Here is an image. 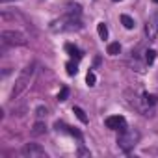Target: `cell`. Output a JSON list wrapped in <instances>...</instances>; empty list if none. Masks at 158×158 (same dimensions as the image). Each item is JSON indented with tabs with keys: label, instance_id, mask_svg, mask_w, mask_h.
I'll return each instance as SVG.
<instances>
[{
	"label": "cell",
	"instance_id": "9",
	"mask_svg": "<svg viewBox=\"0 0 158 158\" xmlns=\"http://www.w3.org/2000/svg\"><path fill=\"white\" fill-rule=\"evenodd\" d=\"M97 34H99L101 39H108V26L104 23H99L97 24Z\"/></svg>",
	"mask_w": 158,
	"mask_h": 158
},
{
	"label": "cell",
	"instance_id": "6",
	"mask_svg": "<svg viewBox=\"0 0 158 158\" xmlns=\"http://www.w3.org/2000/svg\"><path fill=\"white\" fill-rule=\"evenodd\" d=\"M156 34H158V17H156V15H152V17H151V21L147 23V35H149L151 39H154V37H156Z\"/></svg>",
	"mask_w": 158,
	"mask_h": 158
},
{
	"label": "cell",
	"instance_id": "18",
	"mask_svg": "<svg viewBox=\"0 0 158 158\" xmlns=\"http://www.w3.org/2000/svg\"><path fill=\"white\" fill-rule=\"evenodd\" d=\"M43 115H47V108H37V117H43Z\"/></svg>",
	"mask_w": 158,
	"mask_h": 158
},
{
	"label": "cell",
	"instance_id": "17",
	"mask_svg": "<svg viewBox=\"0 0 158 158\" xmlns=\"http://www.w3.org/2000/svg\"><path fill=\"white\" fill-rule=\"evenodd\" d=\"M143 99H145L147 104H156V102H158V97H156V95H149V93H145Z\"/></svg>",
	"mask_w": 158,
	"mask_h": 158
},
{
	"label": "cell",
	"instance_id": "11",
	"mask_svg": "<svg viewBox=\"0 0 158 158\" xmlns=\"http://www.w3.org/2000/svg\"><path fill=\"white\" fill-rule=\"evenodd\" d=\"M65 69H67V74H69V76H74V74L78 73V65H76L74 61H67V63H65Z\"/></svg>",
	"mask_w": 158,
	"mask_h": 158
},
{
	"label": "cell",
	"instance_id": "23",
	"mask_svg": "<svg viewBox=\"0 0 158 158\" xmlns=\"http://www.w3.org/2000/svg\"><path fill=\"white\" fill-rule=\"evenodd\" d=\"M152 2H158V0H152Z\"/></svg>",
	"mask_w": 158,
	"mask_h": 158
},
{
	"label": "cell",
	"instance_id": "3",
	"mask_svg": "<svg viewBox=\"0 0 158 158\" xmlns=\"http://www.w3.org/2000/svg\"><path fill=\"white\" fill-rule=\"evenodd\" d=\"M106 127L112 128V130H121V132H127V121L123 115H110L106 117Z\"/></svg>",
	"mask_w": 158,
	"mask_h": 158
},
{
	"label": "cell",
	"instance_id": "10",
	"mask_svg": "<svg viewBox=\"0 0 158 158\" xmlns=\"http://www.w3.org/2000/svg\"><path fill=\"white\" fill-rule=\"evenodd\" d=\"M121 23H123V26L127 28V30H132L136 24H134V19L132 17H128V15H121Z\"/></svg>",
	"mask_w": 158,
	"mask_h": 158
},
{
	"label": "cell",
	"instance_id": "8",
	"mask_svg": "<svg viewBox=\"0 0 158 158\" xmlns=\"http://www.w3.org/2000/svg\"><path fill=\"white\" fill-rule=\"evenodd\" d=\"M73 114H74V115H76L78 119H80V121H82L84 125L88 123V115H86V112H84V110H82L80 106H74V108H73Z\"/></svg>",
	"mask_w": 158,
	"mask_h": 158
},
{
	"label": "cell",
	"instance_id": "4",
	"mask_svg": "<svg viewBox=\"0 0 158 158\" xmlns=\"http://www.w3.org/2000/svg\"><path fill=\"white\" fill-rule=\"evenodd\" d=\"M21 152H23V156H30V158H43V156H47L45 149H41V147L35 145V143H28V145H24Z\"/></svg>",
	"mask_w": 158,
	"mask_h": 158
},
{
	"label": "cell",
	"instance_id": "15",
	"mask_svg": "<svg viewBox=\"0 0 158 158\" xmlns=\"http://www.w3.org/2000/svg\"><path fill=\"white\" fill-rule=\"evenodd\" d=\"M95 80H97L95 73H91V71H89V73L86 74V84H88V86H95Z\"/></svg>",
	"mask_w": 158,
	"mask_h": 158
},
{
	"label": "cell",
	"instance_id": "7",
	"mask_svg": "<svg viewBox=\"0 0 158 158\" xmlns=\"http://www.w3.org/2000/svg\"><path fill=\"white\" fill-rule=\"evenodd\" d=\"M65 52H67L69 56L76 58V60H80V58L84 56V54L80 52V48H76V47H74V45H71V43H67V45H65Z\"/></svg>",
	"mask_w": 158,
	"mask_h": 158
},
{
	"label": "cell",
	"instance_id": "21",
	"mask_svg": "<svg viewBox=\"0 0 158 158\" xmlns=\"http://www.w3.org/2000/svg\"><path fill=\"white\" fill-rule=\"evenodd\" d=\"M0 2H2V4H6V2H11V0H0Z\"/></svg>",
	"mask_w": 158,
	"mask_h": 158
},
{
	"label": "cell",
	"instance_id": "1",
	"mask_svg": "<svg viewBox=\"0 0 158 158\" xmlns=\"http://www.w3.org/2000/svg\"><path fill=\"white\" fill-rule=\"evenodd\" d=\"M32 74H34V63L32 65H26L23 71H21V74H19V78L15 80V86H13V91H11V99H17L19 95H23V91L30 86V80H32Z\"/></svg>",
	"mask_w": 158,
	"mask_h": 158
},
{
	"label": "cell",
	"instance_id": "22",
	"mask_svg": "<svg viewBox=\"0 0 158 158\" xmlns=\"http://www.w3.org/2000/svg\"><path fill=\"white\" fill-rule=\"evenodd\" d=\"M114 2H121V0H114Z\"/></svg>",
	"mask_w": 158,
	"mask_h": 158
},
{
	"label": "cell",
	"instance_id": "16",
	"mask_svg": "<svg viewBox=\"0 0 158 158\" xmlns=\"http://www.w3.org/2000/svg\"><path fill=\"white\" fill-rule=\"evenodd\" d=\"M67 97H69V88H61L60 89V93H58V101H67Z\"/></svg>",
	"mask_w": 158,
	"mask_h": 158
},
{
	"label": "cell",
	"instance_id": "5",
	"mask_svg": "<svg viewBox=\"0 0 158 158\" xmlns=\"http://www.w3.org/2000/svg\"><path fill=\"white\" fill-rule=\"evenodd\" d=\"M136 139H138V134H136V132H128V130H127V132H121L119 145H121L125 151H128L130 147H134V145H136V143H134Z\"/></svg>",
	"mask_w": 158,
	"mask_h": 158
},
{
	"label": "cell",
	"instance_id": "20",
	"mask_svg": "<svg viewBox=\"0 0 158 158\" xmlns=\"http://www.w3.org/2000/svg\"><path fill=\"white\" fill-rule=\"evenodd\" d=\"M78 154H80V156H89V152L86 149H78Z\"/></svg>",
	"mask_w": 158,
	"mask_h": 158
},
{
	"label": "cell",
	"instance_id": "13",
	"mask_svg": "<svg viewBox=\"0 0 158 158\" xmlns=\"http://www.w3.org/2000/svg\"><path fill=\"white\" fill-rule=\"evenodd\" d=\"M154 60H156V50H152V48L147 50V52H145V61L151 65V63H154Z\"/></svg>",
	"mask_w": 158,
	"mask_h": 158
},
{
	"label": "cell",
	"instance_id": "2",
	"mask_svg": "<svg viewBox=\"0 0 158 158\" xmlns=\"http://www.w3.org/2000/svg\"><path fill=\"white\" fill-rule=\"evenodd\" d=\"M2 37V43L4 45H26V35L21 34V32H10V30H4L0 34Z\"/></svg>",
	"mask_w": 158,
	"mask_h": 158
},
{
	"label": "cell",
	"instance_id": "14",
	"mask_svg": "<svg viewBox=\"0 0 158 158\" xmlns=\"http://www.w3.org/2000/svg\"><path fill=\"white\" fill-rule=\"evenodd\" d=\"M43 132H45V123H35L32 134H34V136H39V134H43Z\"/></svg>",
	"mask_w": 158,
	"mask_h": 158
},
{
	"label": "cell",
	"instance_id": "19",
	"mask_svg": "<svg viewBox=\"0 0 158 158\" xmlns=\"http://www.w3.org/2000/svg\"><path fill=\"white\" fill-rule=\"evenodd\" d=\"M67 132H69V134H73V136H76V138H82V134L78 132V130H74V128H69Z\"/></svg>",
	"mask_w": 158,
	"mask_h": 158
},
{
	"label": "cell",
	"instance_id": "12",
	"mask_svg": "<svg viewBox=\"0 0 158 158\" xmlns=\"http://www.w3.org/2000/svg\"><path fill=\"white\" fill-rule=\"evenodd\" d=\"M121 52V45L119 43H110L108 45V54L110 56H115V54H119Z\"/></svg>",
	"mask_w": 158,
	"mask_h": 158
}]
</instances>
